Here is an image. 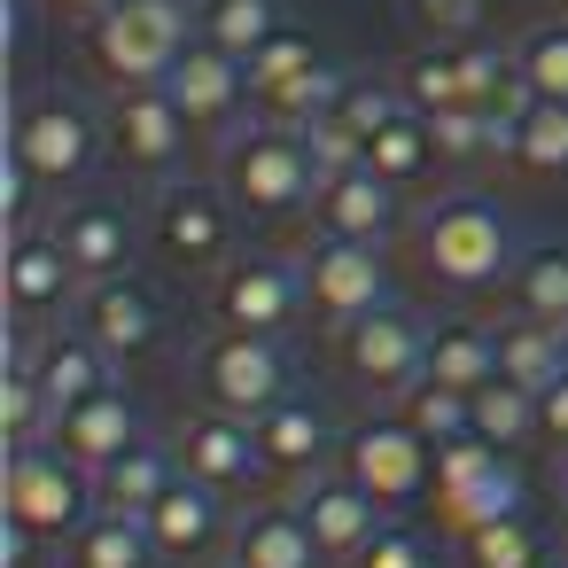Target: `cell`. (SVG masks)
Returning <instances> with one entry per match:
<instances>
[{
	"label": "cell",
	"mask_w": 568,
	"mask_h": 568,
	"mask_svg": "<svg viewBox=\"0 0 568 568\" xmlns=\"http://www.w3.org/2000/svg\"><path fill=\"white\" fill-rule=\"evenodd\" d=\"M405 242H413V265H420L436 288H452V296L506 288L514 257L529 250L521 226H514V211H506L498 195H475V187H452V195L420 203V211L405 219Z\"/></svg>",
	"instance_id": "cell-1"
},
{
	"label": "cell",
	"mask_w": 568,
	"mask_h": 568,
	"mask_svg": "<svg viewBox=\"0 0 568 568\" xmlns=\"http://www.w3.org/2000/svg\"><path fill=\"white\" fill-rule=\"evenodd\" d=\"M110 156V110L71 87H24L9 118V164H24L48 195H79Z\"/></svg>",
	"instance_id": "cell-2"
},
{
	"label": "cell",
	"mask_w": 568,
	"mask_h": 568,
	"mask_svg": "<svg viewBox=\"0 0 568 568\" xmlns=\"http://www.w3.org/2000/svg\"><path fill=\"white\" fill-rule=\"evenodd\" d=\"M219 187L234 195L242 219L257 226H281V219H304L312 211V187H320V156L296 125H273V118H242L226 141H219Z\"/></svg>",
	"instance_id": "cell-3"
},
{
	"label": "cell",
	"mask_w": 568,
	"mask_h": 568,
	"mask_svg": "<svg viewBox=\"0 0 568 568\" xmlns=\"http://www.w3.org/2000/svg\"><path fill=\"white\" fill-rule=\"evenodd\" d=\"M141 226H149V257L172 273V281H219L242 250H234V226H242V211H234V195L219 187V180H164V187H149V211H141Z\"/></svg>",
	"instance_id": "cell-4"
},
{
	"label": "cell",
	"mask_w": 568,
	"mask_h": 568,
	"mask_svg": "<svg viewBox=\"0 0 568 568\" xmlns=\"http://www.w3.org/2000/svg\"><path fill=\"white\" fill-rule=\"evenodd\" d=\"M87 71L125 94V87H164L172 63L195 48V0H118L110 17H94L87 32Z\"/></svg>",
	"instance_id": "cell-5"
},
{
	"label": "cell",
	"mask_w": 568,
	"mask_h": 568,
	"mask_svg": "<svg viewBox=\"0 0 568 568\" xmlns=\"http://www.w3.org/2000/svg\"><path fill=\"white\" fill-rule=\"evenodd\" d=\"M94 514H102L94 467H79L63 444L9 452V537H17V552H32V545H55L63 552Z\"/></svg>",
	"instance_id": "cell-6"
},
{
	"label": "cell",
	"mask_w": 568,
	"mask_h": 568,
	"mask_svg": "<svg viewBox=\"0 0 568 568\" xmlns=\"http://www.w3.org/2000/svg\"><path fill=\"white\" fill-rule=\"evenodd\" d=\"M187 382H195V405H219V413H273L281 397H296V351L281 335H234V327H211L195 351H187Z\"/></svg>",
	"instance_id": "cell-7"
},
{
	"label": "cell",
	"mask_w": 568,
	"mask_h": 568,
	"mask_svg": "<svg viewBox=\"0 0 568 568\" xmlns=\"http://www.w3.org/2000/svg\"><path fill=\"white\" fill-rule=\"evenodd\" d=\"M428 343H436V327L413 312V304H374L366 320H351V327H335V366H343V382L366 397V405H397L413 382H428Z\"/></svg>",
	"instance_id": "cell-8"
},
{
	"label": "cell",
	"mask_w": 568,
	"mask_h": 568,
	"mask_svg": "<svg viewBox=\"0 0 568 568\" xmlns=\"http://www.w3.org/2000/svg\"><path fill=\"white\" fill-rule=\"evenodd\" d=\"M343 79H351V71H335V63L320 55V40L288 24L281 40H265V48L250 55V110L273 118V125H296V133H304L312 118L335 110Z\"/></svg>",
	"instance_id": "cell-9"
},
{
	"label": "cell",
	"mask_w": 568,
	"mask_h": 568,
	"mask_svg": "<svg viewBox=\"0 0 568 568\" xmlns=\"http://www.w3.org/2000/svg\"><path fill=\"white\" fill-rule=\"evenodd\" d=\"M335 467H351L389 514H405V506H420V498L436 490V452L413 436V420H405L397 405H374L366 420H351Z\"/></svg>",
	"instance_id": "cell-10"
},
{
	"label": "cell",
	"mask_w": 568,
	"mask_h": 568,
	"mask_svg": "<svg viewBox=\"0 0 568 568\" xmlns=\"http://www.w3.org/2000/svg\"><path fill=\"white\" fill-rule=\"evenodd\" d=\"M436 521L452 529V537H467L475 521H498V514H521L529 506V483H521V467H514V452H498V444H483V436H459V444H444L436 452Z\"/></svg>",
	"instance_id": "cell-11"
},
{
	"label": "cell",
	"mask_w": 568,
	"mask_h": 568,
	"mask_svg": "<svg viewBox=\"0 0 568 568\" xmlns=\"http://www.w3.org/2000/svg\"><path fill=\"white\" fill-rule=\"evenodd\" d=\"M296 320H312V304H304V265H296V257L242 250V257L211 281V327H234V335H288Z\"/></svg>",
	"instance_id": "cell-12"
},
{
	"label": "cell",
	"mask_w": 568,
	"mask_h": 568,
	"mask_svg": "<svg viewBox=\"0 0 568 568\" xmlns=\"http://www.w3.org/2000/svg\"><path fill=\"white\" fill-rule=\"evenodd\" d=\"M296 265H304V304H312V320H320L327 335L351 327V320H366L374 304H389V257H382V242L312 234Z\"/></svg>",
	"instance_id": "cell-13"
},
{
	"label": "cell",
	"mask_w": 568,
	"mask_h": 568,
	"mask_svg": "<svg viewBox=\"0 0 568 568\" xmlns=\"http://www.w3.org/2000/svg\"><path fill=\"white\" fill-rule=\"evenodd\" d=\"M172 452H180V467H187L195 483H211V490H226V498H257V490H273V475H265V444H257V420H242V413L187 405L180 428H172Z\"/></svg>",
	"instance_id": "cell-14"
},
{
	"label": "cell",
	"mask_w": 568,
	"mask_h": 568,
	"mask_svg": "<svg viewBox=\"0 0 568 568\" xmlns=\"http://www.w3.org/2000/svg\"><path fill=\"white\" fill-rule=\"evenodd\" d=\"M79 296H87V281H79V265L63 257L55 226H48V219H40V226H9V320H17V335L63 327V320L79 312Z\"/></svg>",
	"instance_id": "cell-15"
},
{
	"label": "cell",
	"mask_w": 568,
	"mask_h": 568,
	"mask_svg": "<svg viewBox=\"0 0 568 568\" xmlns=\"http://www.w3.org/2000/svg\"><path fill=\"white\" fill-rule=\"evenodd\" d=\"M187 110L164 94V87H125V94H110V156L133 172V180H149V187H164V180H180L187 172Z\"/></svg>",
	"instance_id": "cell-16"
},
{
	"label": "cell",
	"mask_w": 568,
	"mask_h": 568,
	"mask_svg": "<svg viewBox=\"0 0 568 568\" xmlns=\"http://www.w3.org/2000/svg\"><path fill=\"white\" fill-rule=\"evenodd\" d=\"M48 226H55V242H63V257L79 265V281L94 288V281H118V273H133V250L149 242V226L118 203V195H55V211H48Z\"/></svg>",
	"instance_id": "cell-17"
},
{
	"label": "cell",
	"mask_w": 568,
	"mask_h": 568,
	"mask_svg": "<svg viewBox=\"0 0 568 568\" xmlns=\"http://www.w3.org/2000/svg\"><path fill=\"white\" fill-rule=\"evenodd\" d=\"M118 366H141V358H156L164 343H172V312H164V296H156V281H141V273H118V281H94L87 296H79V312H71Z\"/></svg>",
	"instance_id": "cell-18"
},
{
	"label": "cell",
	"mask_w": 568,
	"mask_h": 568,
	"mask_svg": "<svg viewBox=\"0 0 568 568\" xmlns=\"http://www.w3.org/2000/svg\"><path fill=\"white\" fill-rule=\"evenodd\" d=\"M9 358H24L32 366V382L48 389V405H55V420L71 413V405H87V397H102V389H118L125 382V366L79 327V320H63V327H48V335H9Z\"/></svg>",
	"instance_id": "cell-19"
},
{
	"label": "cell",
	"mask_w": 568,
	"mask_h": 568,
	"mask_svg": "<svg viewBox=\"0 0 568 568\" xmlns=\"http://www.w3.org/2000/svg\"><path fill=\"white\" fill-rule=\"evenodd\" d=\"M281 498L312 521L320 552H327V560H343V568H351V560H358V552H366V545L397 521V514H389V506H382V498H374L351 467H320L312 483H296V490H281Z\"/></svg>",
	"instance_id": "cell-20"
},
{
	"label": "cell",
	"mask_w": 568,
	"mask_h": 568,
	"mask_svg": "<svg viewBox=\"0 0 568 568\" xmlns=\"http://www.w3.org/2000/svg\"><path fill=\"white\" fill-rule=\"evenodd\" d=\"M234 498L226 490H211V483H195L187 467L172 475V490L149 506V537H156V552H164V568H211L226 545H234Z\"/></svg>",
	"instance_id": "cell-21"
},
{
	"label": "cell",
	"mask_w": 568,
	"mask_h": 568,
	"mask_svg": "<svg viewBox=\"0 0 568 568\" xmlns=\"http://www.w3.org/2000/svg\"><path fill=\"white\" fill-rule=\"evenodd\" d=\"M312 234H335V242H382L405 226V187H389L374 164H343V172H320L312 187Z\"/></svg>",
	"instance_id": "cell-22"
},
{
	"label": "cell",
	"mask_w": 568,
	"mask_h": 568,
	"mask_svg": "<svg viewBox=\"0 0 568 568\" xmlns=\"http://www.w3.org/2000/svg\"><path fill=\"white\" fill-rule=\"evenodd\" d=\"M257 444H265L273 490H296V483H312L320 467L343 459V428H335V413H327L312 389H296V397H281L273 413H257Z\"/></svg>",
	"instance_id": "cell-23"
},
{
	"label": "cell",
	"mask_w": 568,
	"mask_h": 568,
	"mask_svg": "<svg viewBox=\"0 0 568 568\" xmlns=\"http://www.w3.org/2000/svg\"><path fill=\"white\" fill-rule=\"evenodd\" d=\"M164 94L187 110V125H195V133L226 141V133L250 118V63H242V55H226V48H211V40H195V48L172 63Z\"/></svg>",
	"instance_id": "cell-24"
},
{
	"label": "cell",
	"mask_w": 568,
	"mask_h": 568,
	"mask_svg": "<svg viewBox=\"0 0 568 568\" xmlns=\"http://www.w3.org/2000/svg\"><path fill=\"white\" fill-rule=\"evenodd\" d=\"M226 568H327V552H320L312 521H304L288 498H257V506L234 521Z\"/></svg>",
	"instance_id": "cell-25"
},
{
	"label": "cell",
	"mask_w": 568,
	"mask_h": 568,
	"mask_svg": "<svg viewBox=\"0 0 568 568\" xmlns=\"http://www.w3.org/2000/svg\"><path fill=\"white\" fill-rule=\"evenodd\" d=\"M149 428H141V405L125 397V382L118 389H102V397H87V405H71L63 420H55V444L79 459V467H110V459H125L133 444H141Z\"/></svg>",
	"instance_id": "cell-26"
},
{
	"label": "cell",
	"mask_w": 568,
	"mask_h": 568,
	"mask_svg": "<svg viewBox=\"0 0 568 568\" xmlns=\"http://www.w3.org/2000/svg\"><path fill=\"white\" fill-rule=\"evenodd\" d=\"M172 475H180V452H172V436H141L125 459H110V467L94 475V490H102V514H133V521H149V506L172 490Z\"/></svg>",
	"instance_id": "cell-27"
},
{
	"label": "cell",
	"mask_w": 568,
	"mask_h": 568,
	"mask_svg": "<svg viewBox=\"0 0 568 568\" xmlns=\"http://www.w3.org/2000/svg\"><path fill=\"white\" fill-rule=\"evenodd\" d=\"M506 312L568 335V242H529L506 273Z\"/></svg>",
	"instance_id": "cell-28"
},
{
	"label": "cell",
	"mask_w": 568,
	"mask_h": 568,
	"mask_svg": "<svg viewBox=\"0 0 568 568\" xmlns=\"http://www.w3.org/2000/svg\"><path fill=\"white\" fill-rule=\"evenodd\" d=\"M560 374H568V335L506 312V320H498V382H521L529 397H545Z\"/></svg>",
	"instance_id": "cell-29"
},
{
	"label": "cell",
	"mask_w": 568,
	"mask_h": 568,
	"mask_svg": "<svg viewBox=\"0 0 568 568\" xmlns=\"http://www.w3.org/2000/svg\"><path fill=\"white\" fill-rule=\"evenodd\" d=\"M428 382H444V389H459V397L490 389V382H498V327H475V320L436 327V343H428Z\"/></svg>",
	"instance_id": "cell-30"
},
{
	"label": "cell",
	"mask_w": 568,
	"mask_h": 568,
	"mask_svg": "<svg viewBox=\"0 0 568 568\" xmlns=\"http://www.w3.org/2000/svg\"><path fill=\"white\" fill-rule=\"evenodd\" d=\"M459 568H552V537L537 529V514H498V521H475L459 537Z\"/></svg>",
	"instance_id": "cell-31"
},
{
	"label": "cell",
	"mask_w": 568,
	"mask_h": 568,
	"mask_svg": "<svg viewBox=\"0 0 568 568\" xmlns=\"http://www.w3.org/2000/svg\"><path fill=\"white\" fill-rule=\"evenodd\" d=\"M288 32V9L281 0H195V40H211V48H226V55H257L265 40H281Z\"/></svg>",
	"instance_id": "cell-32"
},
{
	"label": "cell",
	"mask_w": 568,
	"mask_h": 568,
	"mask_svg": "<svg viewBox=\"0 0 568 568\" xmlns=\"http://www.w3.org/2000/svg\"><path fill=\"white\" fill-rule=\"evenodd\" d=\"M397 94L420 110V118H444V110H475V79H467V48H420L405 71H397Z\"/></svg>",
	"instance_id": "cell-33"
},
{
	"label": "cell",
	"mask_w": 568,
	"mask_h": 568,
	"mask_svg": "<svg viewBox=\"0 0 568 568\" xmlns=\"http://www.w3.org/2000/svg\"><path fill=\"white\" fill-rule=\"evenodd\" d=\"M366 164H374V172H382L389 187H405V195H413V187H420V180H428V172H436L444 156H436V133H428V118H420V110L405 102V110H397V118H389V125L374 133Z\"/></svg>",
	"instance_id": "cell-34"
},
{
	"label": "cell",
	"mask_w": 568,
	"mask_h": 568,
	"mask_svg": "<svg viewBox=\"0 0 568 568\" xmlns=\"http://www.w3.org/2000/svg\"><path fill=\"white\" fill-rule=\"evenodd\" d=\"M63 560H71V568H156L164 552H156L149 521H133V514H94V521L63 545Z\"/></svg>",
	"instance_id": "cell-35"
},
{
	"label": "cell",
	"mask_w": 568,
	"mask_h": 568,
	"mask_svg": "<svg viewBox=\"0 0 568 568\" xmlns=\"http://www.w3.org/2000/svg\"><path fill=\"white\" fill-rule=\"evenodd\" d=\"M0 436H9V452L55 444V405H48V389L32 382V366H24V358L0 366Z\"/></svg>",
	"instance_id": "cell-36"
},
{
	"label": "cell",
	"mask_w": 568,
	"mask_h": 568,
	"mask_svg": "<svg viewBox=\"0 0 568 568\" xmlns=\"http://www.w3.org/2000/svg\"><path fill=\"white\" fill-rule=\"evenodd\" d=\"M397 413L413 420V436H420L428 452L475 436V397H459V389H444V382H413V389L397 397Z\"/></svg>",
	"instance_id": "cell-37"
},
{
	"label": "cell",
	"mask_w": 568,
	"mask_h": 568,
	"mask_svg": "<svg viewBox=\"0 0 568 568\" xmlns=\"http://www.w3.org/2000/svg\"><path fill=\"white\" fill-rule=\"evenodd\" d=\"M514 71L537 102H568V17H545L514 40Z\"/></svg>",
	"instance_id": "cell-38"
},
{
	"label": "cell",
	"mask_w": 568,
	"mask_h": 568,
	"mask_svg": "<svg viewBox=\"0 0 568 568\" xmlns=\"http://www.w3.org/2000/svg\"><path fill=\"white\" fill-rule=\"evenodd\" d=\"M521 180H568V102H537L521 118V141L506 156Z\"/></svg>",
	"instance_id": "cell-39"
},
{
	"label": "cell",
	"mask_w": 568,
	"mask_h": 568,
	"mask_svg": "<svg viewBox=\"0 0 568 568\" xmlns=\"http://www.w3.org/2000/svg\"><path fill=\"white\" fill-rule=\"evenodd\" d=\"M475 436L498 444V452H521V444L537 436V397H529L521 382H490V389H475Z\"/></svg>",
	"instance_id": "cell-40"
},
{
	"label": "cell",
	"mask_w": 568,
	"mask_h": 568,
	"mask_svg": "<svg viewBox=\"0 0 568 568\" xmlns=\"http://www.w3.org/2000/svg\"><path fill=\"white\" fill-rule=\"evenodd\" d=\"M428 133H436V156H444V164H490V156H498L483 110H444V118H428Z\"/></svg>",
	"instance_id": "cell-41"
},
{
	"label": "cell",
	"mask_w": 568,
	"mask_h": 568,
	"mask_svg": "<svg viewBox=\"0 0 568 568\" xmlns=\"http://www.w3.org/2000/svg\"><path fill=\"white\" fill-rule=\"evenodd\" d=\"M405 9H413V24H420L428 40L459 48V40L483 24V9H490V0H405Z\"/></svg>",
	"instance_id": "cell-42"
},
{
	"label": "cell",
	"mask_w": 568,
	"mask_h": 568,
	"mask_svg": "<svg viewBox=\"0 0 568 568\" xmlns=\"http://www.w3.org/2000/svg\"><path fill=\"white\" fill-rule=\"evenodd\" d=\"M351 568H436V560H428V537H420L413 521H389V529H382Z\"/></svg>",
	"instance_id": "cell-43"
},
{
	"label": "cell",
	"mask_w": 568,
	"mask_h": 568,
	"mask_svg": "<svg viewBox=\"0 0 568 568\" xmlns=\"http://www.w3.org/2000/svg\"><path fill=\"white\" fill-rule=\"evenodd\" d=\"M537 436H545L552 452H568V374H560V382L537 397Z\"/></svg>",
	"instance_id": "cell-44"
},
{
	"label": "cell",
	"mask_w": 568,
	"mask_h": 568,
	"mask_svg": "<svg viewBox=\"0 0 568 568\" xmlns=\"http://www.w3.org/2000/svg\"><path fill=\"white\" fill-rule=\"evenodd\" d=\"M32 9H48L55 24H79V32H87L94 17H110V9H118V0H32Z\"/></svg>",
	"instance_id": "cell-45"
},
{
	"label": "cell",
	"mask_w": 568,
	"mask_h": 568,
	"mask_svg": "<svg viewBox=\"0 0 568 568\" xmlns=\"http://www.w3.org/2000/svg\"><path fill=\"white\" fill-rule=\"evenodd\" d=\"M560 483H568V452H560Z\"/></svg>",
	"instance_id": "cell-46"
},
{
	"label": "cell",
	"mask_w": 568,
	"mask_h": 568,
	"mask_svg": "<svg viewBox=\"0 0 568 568\" xmlns=\"http://www.w3.org/2000/svg\"><path fill=\"white\" fill-rule=\"evenodd\" d=\"M560 17H568V0H560Z\"/></svg>",
	"instance_id": "cell-47"
},
{
	"label": "cell",
	"mask_w": 568,
	"mask_h": 568,
	"mask_svg": "<svg viewBox=\"0 0 568 568\" xmlns=\"http://www.w3.org/2000/svg\"><path fill=\"white\" fill-rule=\"evenodd\" d=\"M552 568H568V560H552Z\"/></svg>",
	"instance_id": "cell-48"
}]
</instances>
